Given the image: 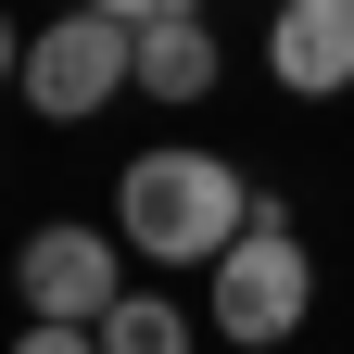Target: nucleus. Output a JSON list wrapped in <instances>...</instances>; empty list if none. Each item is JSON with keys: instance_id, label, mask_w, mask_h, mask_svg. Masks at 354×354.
<instances>
[{"instance_id": "4", "label": "nucleus", "mask_w": 354, "mask_h": 354, "mask_svg": "<svg viewBox=\"0 0 354 354\" xmlns=\"http://www.w3.org/2000/svg\"><path fill=\"white\" fill-rule=\"evenodd\" d=\"M13 291H26V329H102L127 304V253L114 228H38L13 253Z\"/></svg>"}, {"instance_id": "3", "label": "nucleus", "mask_w": 354, "mask_h": 354, "mask_svg": "<svg viewBox=\"0 0 354 354\" xmlns=\"http://www.w3.org/2000/svg\"><path fill=\"white\" fill-rule=\"evenodd\" d=\"M203 304H215V329H228L241 354H266V342H291V329H304V304H317V253H304L291 228H253L228 266H215V291H203Z\"/></svg>"}, {"instance_id": "8", "label": "nucleus", "mask_w": 354, "mask_h": 354, "mask_svg": "<svg viewBox=\"0 0 354 354\" xmlns=\"http://www.w3.org/2000/svg\"><path fill=\"white\" fill-rule=\"evenodd\" d=\"M13 354H102L88 329H13Z\"/></svg>"}, {"instance_id": "6", "label": "nucleus", "mask_w": 354, "mask_h": 354, "mask_svg": "<svg viewBox=\"0 0 354 354\" xmlns=\"http://www.w3.org/2000/svg\"><path fill=\"white\" fill-rule=\"evenodd\" d=\"M215 88V26L203 13H152L140 26V102H203Z\"/></svg>"}, {"instance_id": "9", "label": "nucleus", "mask_w": 354, "mask_h": 354, "mask_svg": "<svg viewBox=\"0 0 354 354\" xmlns=\"http://www.w3.org/2000/svg\"><path fill=\"white\" fill-rule=\"evenodd\" d=\"M0 76H26V38H13V26H0Z\"/></svg>"}, {"instance_id": "1", "label": "nucleus", "mask_w": 354, "mask_h": 354, "mask_svg": "<svg viewBox=\"0 0 354 354\" xmlns=\"http://www.w3.org/2000/svg\"><path fill=\"white\" fill-rule=\"evenodd\" d=\"M253 177L228 152H190V140H165L114 177V241H140V266H228L253 241Z\"/></svg>"}, {"instance_id": "7", "label": "nucleus", "mask_w": 354, "mask_h": 354, "mask_svg": "<svg viewBox=\"0 0 354 354\" xmlns=\"http://www.w3.org/2000/svg\"><path fill=\"white\" fill-rule=\"evenodd\" d=\"M88 342H102V354H190V317H177L165 291H127V304H114Z\"/></svg>"}, {"instance_id": "2", "label": "nucleus", "mask_w": 354, "mask_h": 354, "mask_svg": "<svg viewBox=\"0 0 354 354\" xmlns=\"http://www.w3.org/2000/svg\"><path fill=\"white\" fill-rule=\"evenodd\" d=\"M127 76H140V26L127 13H51L26 38V102L51 114V127H76V114H102V102H127Z\"/></svg>"}, {"instance_id": "5", "label": "nucleus", "mask_w": 354, "mask_h": 354, "mask_svg": "<svg viewBox=\"0 0 354 354\" xmlns=\"http://www.w3.org/2000/svg\"><path fill=\"white\" fill-rule=\"evenodd\" d=\"M266 64H279L291 102H342L354 88V0H291L266 26Z\"/></svg>"}]
</instances>
